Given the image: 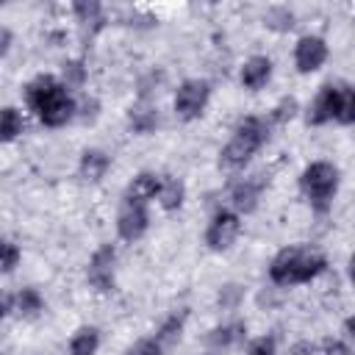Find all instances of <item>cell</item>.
<instances>
[{"instance_id": "1", "label": "cell", "mask_w": 355, "mask_h": 355, "mask_svg": "<svg viewBox=\"0 0 355 355\" xmlns=\"http://www.w3.org/2000/svg\"><path fill=\"white\" fill-rule=\"evenodd\" d=\"M25 94H28L31 108L39 114V119H42L44 125L58 128V125H64V122L72 116V111H75V105H72L69 94L64 92V86H61L55 78H50V75H39V78L28 86Z\"/></svg>"}, {"instance_id": "2", "label": "cell", "mask_w": 355, "mask_h": 355, "mask_svg": "<svg viewBox=\"0 0 355 355\" xmlns=\"http://www.w3.org/2000/svg\"><path fill=\"white\" fill-rule=\"evenodd\" d=\"M324 266V258L311 250V247H288L277 252V258L269 266V277L277 286H291V283H305L313 275H319Z\"/></svg>"}, {"instance_id": "3", "label": "cell", "mask_w": 355, "mask_h": 355, "mask_svg": "<svg viewBox=\"0 0 355 355\" xmlns=\"http://www.w3.org/2000/svg\"><path fill=\"white\" fill-rule=\"evenodd\" d=\"M263 139H266V125L261 122V119H255V116H247L244 122H239V128H236V136L225 144V150H222V166L225 169H239V166H244L247 161H250V155L263 144Z\"/></svg>"}, {"instance_id": "4", "label": "cell", "mask_w": 355, "mask_h": 355, "mask_svg": "<svg viewBox=\"0 0 355 355\" xmlns=\"http://www.w3.org/2000/svg\"><path fill=\"white\" fill-rule=\"evenodd\" d=\"M300 186H302V191L308 194V200L322 208V205H327V200H330V197L336 194V189H338V169H336L333 164H327V161H316V164H311V166L302 172Z\"/></svg>"}, {"instance_id": "5", "label": "cell", "mask_w": 355, "mask_h": 355, "mask_svg": "<svg viewBox=\"0 0 355 355\" xmlns=\"http://www.w3.org/2000/svg\"><path fill=\"white\" fill-rule=\"evenodd\" d=\"M208 103V83L205 80H186L180 89H178V97H175V111L180 119H194L202 114Z\"/></svg>"}, {"instance_id": "6", "label": "cell", "mask_w": 355, "mask_h": 355, "mask_svg": "<svg viewBox=\"0 0 355 355\" xmlns=\"http://www.w3.org/2000/svg\"><path fill=\"white\" fill-rule=\"evenodd\" d=\"M239 227H241V222H239L236 214H230V211H219V214L214 216V222L208 225V233H205L208 247H214V250H227V247L236 241Z\"/></svg>"}, {"instance_id": "7", "label": "cell", "mask_w": 355, "mask_h": 355, "mask_svg": "<svg viewBox=\"0 0 355 355\" xmlns=\"http://www.w3.org/2000/svg\"><path fill=\"white\" fill-rule=\"evenodd\" d=\"M114 247H100L94 255H92V263H89V283L97 288V291H108L114 286Z\"/></svg>"}, {"instance_id": "8", "label": "cell", "mask_w": 355, "mask_h": 355, "mask_svg": "<svg viewBox=\"0 0 355 355\" xmlns=\"http://www.w3.org/2000/svg\"><path fill=\"white\" fill-rule=\"evenodd\" d=\"M327 58V44L319 39V36H302L297 42V50H294V61L300 67V72H313L324 64Z\"/></svg>"}, {"instance_id": "9", "label": "cell", "mask_w": 355, "mask_h": 355, "mask_svg": "<svg viewBox=\"0 0 355 355\" xmlns=\"http://www.w3.org/2000/svg\"><path fill=\"white\" fill-rule=\"evenodd\" d=\"M116 230H119V236H122L125 241L139 239V236L147 230V211H144V205H141V202L128 200V205H125V208H122V214H119Z\"/></svg>"}, {"instance_id": "10", "label": "cell", "mask_w": 355, "mask_h": 355, "mask_svg": "<svg viewBox=\"0 0 355 355\" xmlns=\"http://www.w3.org/2000/svg\"><path fill=\"white\" fill-rule=\"evenodd\" d=\"M338 97H341V86H322V92L316 94V100H313V105H311L308 122L322 125V122H327V119H336Z\"/></svg>"}, {"instance_id": "11", "label": "cell", "mask_w": 355, "mask_h": 355, "mask_svg": "<svg viewBox=\"0 0 355 355\" xmlns=\"http://www.w3.org/2000/svg\"><path fill=\"white\" fill-rule=\"evenodd\" d=\"M263 189V175H252L250 180H241L230 189V202L239 208V211H252L255 202H258V194Z\"/></svg>"}, {"instance_id": "12", "label": "cell", "mask_w": 355, "mask_h": 355, "mask_svg": "<svg viewBox=\"0 0 355 355\" xmlns=\"http://www.w3.org/2000/svg\"><path fill=\"white\" fill-rule=\"evenodd\" d=\"M272 75V61L266 55H252L241 69V83L247 89H261Z\"/></svg>"}, {"instance_id": "13", "label": "cell", "mask_w": 355, "mask_h": 355, "mask_svg": "<svg viewBox=\"0 0 355 355\" xmlns=\"http://www.w3.org/2000/svg\"><path fill=\"white\" fill-rule=\"evenodd\" d=\"M158 189H161V178L153 175V172H141V175L133 178L128 194H130L133 202H141V205H144V200H153V197L158 194Z\"/></svg>"}, {"instance_id": "14", "label": "cell", "mask_w": 355, "mask_h": 355, "mask_svg": "<svg viewBox=\"0 0 355 355\" xmlns=\"http://www.w3.org/2000/svg\"><path fill=\"white\" fill-rule=\"evenodd\" d=\"M105 169H108L105 153H100V150H86L83 153V158H80V175L86 180H100L105 175Z\"/></svg>"}, {"instance_id": "15", "label": "cell", "mask_w": 355, "mask_h": 355, "mask_svg": "<svg viewBox=\"0 0 355 355\" xmlns=\"http://www.w3.org/2000/svg\"><path fill=\"white\" fill-rule=\"evenodd\" d=\"M128 122L136 133H150L158 125V114L150 105H133L130 114H128Z\"/></svg>"}, {"instance_id": "16", "label": "cell", "mask_w": 355, "mask_h": 355, "mask_svg": "<svg viewBox=\"0 0 355 355\" xmlns=\"http://www.w3.org/2000/svg\"><path fill=\"white\" fill-rule=\"evenodd\" d=\"M158 197H161V205L166 211L180 208V202H183V183L178 178H164L161 180V189H158Z\"/></svg>"}, {"instance_id": "17", "label": "cell", "mask_w": 355, "mask_h": 355, "mask_svg": "<svg viewBox=\"0 0 355 355\" xmlns=\"http://www.w3.org/2000/svg\"><path fill=\"white\" fill-rule=\"evenodd\" d=\"M244 338V324H225V327H216V330H211V336H208V344L211 347H230V344H236V341H241Z\"/></svg>"}, {"instance_id": "18", "label": "cell", "mask_w": 355, "mask_h": 355, "mask_svg": "<svg viewBox=\"0 0 355 355\" xmlns=\"http://www.w3.org/2000/svg\"><path fill=\"white\" fill-rule=\"evenodd\" d=\"M97 344H100L97 330L83 327V330L75 333V338H72V344H69V352H72V355H94V352H97Z\"/></svg>"}, {"instance_id": "19", "label": "cell", "mask_w": 355, "mask_h": 355, "mask_svg": "<svg viewBox=\"0 0 355 355\" xmlns=\"http://www.w3.org/2000/svg\"><path fill=\"white\" fill-rule=\"evenodd\" d=\"M22 130V116L17 108H3L0 111V141H11Z\"/></svg>"}, {"instance_id": "20", "label": "cell", "mask_w": 355, "mask_h": 355, "mask_svg": "<svg viewBox=\"0 0 355 355\" xmlns=\"http://www.w3.org/2000/svg\"><path fill=\"white\" fill-rule=\"evenodd\" d=\"M17 308H19L22 316H36V313L42 311V297H39V291H36V288H22V291L17 294Z\"/></svg>"}, {"instance_id": "21", "label": "cell", "mask_w": 355, "mask_h": 355, "mask_svg": "<svg viewBox=\"0 0 355 355\" xmlns=\"http://www.w3.org/2000/svg\"><path fill=\"white\" fill-rule=\"evenodd\" d=\"M336 119L349 125L355 119V94L349 86H341V97H338V111H336Z\"/></svg>"}, {"instance_id": "22", "label": "cell", "mask_w": 355, "mask_h": 355, "mask_svg": "<svg viewBox=\"0 0 355 355\" xmlns=\"http://www.w3.org/2000/svg\"><path fill=\"white\" fill-rule=\"evenodd\" d=\"M72 11L78 14V19L83 22V25H100V14H103V8H100V3H94V0H80V3H75L72 6Z\"/></svg>"}, {"instance_id": "23", "label": "cell", "mask_w": 355, "mask_h": 355, "mask_svg": "<svg viewBox=\"0 0 355 355\" xmlns=\"http://www.w3.org/2000/svg\"><path fill=\"white\" fill-rule=\"evenodd\" d=\"M180 327H183V319L180 316H172L169 322H164V327L158 330V347H172L178 338H180Z\"/></svg>"}, {"instance_id": "24", "label": "cell", "mask_w": 355, "mask_h": 355, "mask_svg": "<svg viewBox=\"0 0 355 355\" xmlns=\"http://www.w3.org/2000/svg\"><path fill=\"white\" fill-rule=\"evenodd\" d=\"M266 25L269 28H275V31H288L291 25H294V14L288 11V8H272V11H266Z\"/></svg>"}, {"instance_id": "25", "label": "cell", "mask_w": 355, "mask_h": 355, "mask_svg": "<svg viewBox=\"0 0 355 355\" xmlns=\"http://www.w3.org/2000/svg\"><path fill=\"white\" fill-rule=\"evenodd\" d=\"M19 261V250L11 244V241H3L0 239V272H11Z\"/></svg>"}, {"instance_id": "26", "label": "cell", "mask_w": 355, "mask_h": 355, "mask_svg": "<svg viewBox=\"0 0 355 355\" xmlns=\"http://www.w3.org/2000/svg\"><path fill=\"white\" fill-rule=\"evenodd\" d=\"M83 78H86V72H83V64L80 61L64 64V80H67V86H80Z\"/></svg>"}, {"instance_id": "27", "label": "cell", "mask_w": 355, "mask_h": 355, "mask_svg": "<svg viewBox=\"0 0 355 355\" xmlns=\"http://www.w3.org/2000/svg\"><path fill=\"white\" fill-rule=\"evenodd\" d=\"M247 355H275V338H255L247 349Z\"/></svg>"}, {"instance_id": "28", "label": "cell", "mask_w": 355, "mask_h": 355, "mask_svg": "<svg viewBox=\"0 0 355 355\" xmlns=\"http://www.w3.org/2000/svg\"><path fill=\"white\" fill-rule=\"evenodd\" d=\"M239 300H241V288H239V286H225V288L219 291V305H222V308H233Z\"/></svg>"}, {"instance_id": "29", "label": "cell", "mask_w": 355, "mask_h": 355, "mask_svg": "<svg viewBox=\"0 0 355 355\" xmlns=\"http://www.w3.org/2000/svg\"><path fill=\"white\" fill-rule=\"evenodd\" d=\"M158 352H161L158 341H153V338H144V341L133 344V349H130L128 355H158Z\"/></svg>"}, {"instance_id": "30", "label": "cell", "mask_w": 355, "mask_h": 355, "mask_svg": "<svg viewBox=\"0 0 355 355\" xmlns=\"http://www.w3.org/2000/svg\"><path fill=\"white\" fill-rule=\"evenodd\" d=\"M294 111H297V103L288 97V100H283L277 108H275V122H286V119H291L294 116Z\"/></svg>"}, {"instance_id": "31", "label": "cell", "mask_w": 355, "mask_h": 355, "mask_svg": "<svg viewBox=\"0 0 355 355\" xmlns=\"http://www.w3.org/2000/svg\"><path fill=\"white\" fill-rule=\"evenodd\" d=\"M322 355H349V347L341 341H324V352Z\"/></svg>"}, {"instance_id": "32", "label": "cell", "mask_w": 355, "mask_h": 355, "mask_svg": "<svg viewBox=\"0 0 355 355\" xmlns=\"http://www.w3.org/2000/svg\"><path fill=\"white\" fill-rule=\"evenodd\" d=\"M8 47H11V33H8V28L0 25V58L8 53Z\"/></svg>"}, {"instance_id": "33", "label": "cell", "mask_w": 355, "mask_h": 355, "mask_svg": "<svg viewBox=\"0 0 355 355\" xmlns=\"http://www.w3.org/2000/svg\"><path fill=\"white\" fill-rule=\"evenodd\" d=\"M291 355H319V352H316V347H313V344L302 341V344H297V347L291 349Z\"/></svg>"}, {"instance_id": "34", "label": "cell", "mask_w": 355, "mask_h": 355, "mask_svg": "<svg viewBox=\"0 0 355 355\" xmlns=\"http://www.w3.org/2000/svg\"><path fill=\"white\" fill-rule=\"evenodd\" d=\"M6 311H8V300H6L3 294H0V319L6 316Z\"/></svg>"}]
</instances>
